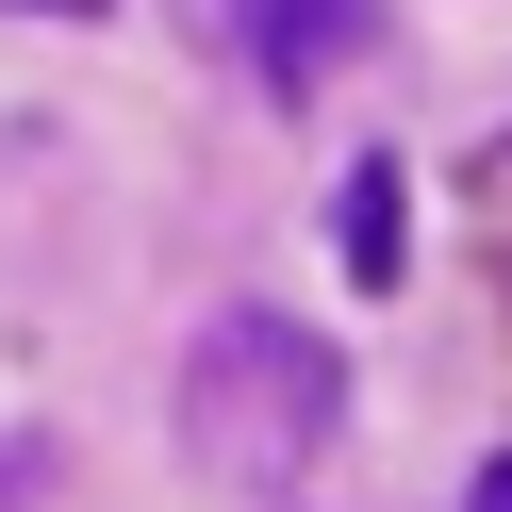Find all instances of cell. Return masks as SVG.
<instances>
[{"label":"cell","instance_id":"1","mask_svg":"<svg viewBox=\"0 0 512 512\" xmlns=\"http://www.w3.org/2000/svg\"><path fill=\"white\" fill-rule=\"evenodd\" d=\"M182 430H199V463L215 479H298L314 446L347 430V364H331V331H298V314H215L199 347H182Z\"/></svg>","mask_w":512,"mask_h":512},{"label":"cell","instance_id":"4","mask_svg":"<svg viewBox=\"0 0 512 512\" xmlns=\"http://www.w3.org/2000/svg\"><path fill=\"white\" fill-rule=\"evenodd\" d=\"M463 512H512V463H479V496H463Z\"/></svg>","mask_w":512,"mask_h":512},{"label":"cell","instance_id":"2","mask_svg":"<svg viewBox=\"0 0 512 512\" xmlns=\"http://www.w3.org/2000/svg\"><path fill=\"white\" fill-rule=\"evenodd\" d=\"M248 17V67L281 83V100H298V83H331L347 50H364V0H232Z\"/></svg>","mask_w":512,"mask_h":512},{"label":"cell","instance_id":"3","mask_svg":"<svg viewBox=\"0 0 512 512\" xmlns=\"http://www.w3.org/2000/svg\"><path fill=\"white\" fill-rule=\"evenodd\" d=\"M347 281H397V166H347Z\"/></svg>","mask_w":512,"mask_h":512},{"label":"cell","instance_id":"5","mask_svg":"<svg viewBox=\"0 0 512 512\" xmlns=\"http://www.w3.org/2000/svg\"><path fill=\"white\" fill-rule=\"evenodd\" d=\"M17 17H116V0H17Z\"/></svg>","mask_w":512,"mask_h":512}]
</instances>
